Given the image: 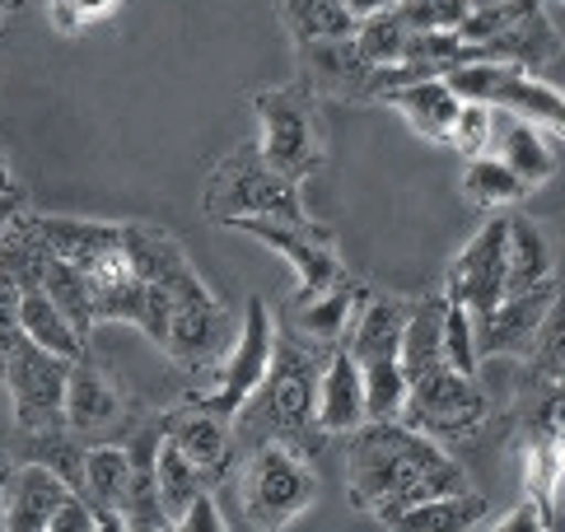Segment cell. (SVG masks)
Instances as JSON below:
<instances>
[{
	"mask_svg": "<svg viewBox=\"0 0 565 532\" xmlns=\"http://www.w3.org/2000/svg\"><path fill=\"white\" fill-rule=\"evenodd\" d=\"M127 248L140 272V332L183 370H211L230 341V313L196 276L188 248L164 224L122 220Z\"/></svg>",
	"mask_w": 565,
	"mask_h": 532,
	"instance_id": "obj_1",
	"label": "cell"
},
{
	"mask_svg": "<svg viewBox=\"0 0 565 532\" xmlns=\"http://www.w3.org/2000/svg\"><path fill=\"white\" fill-rule=\"evenodd\" d=\"M462 490L458 458L402 421H365L347 435V500L374 523H393L416 500Z\"/></svg>",
	"mask_w": 565,
	"mask_h": 532,
	"instance_id": "obj_2",
	"label": "cell"
},
{
	"mask_svg": "<svg viewBox=\"0 0 565 532\" xmlns=\"http://www.w3.org/2000/svg\"><path fill=\"white\" fill-rule=\"evenodd\" d=\"M328 351L299 341L295 332H276V351L262 383L253 387V397L234 412V448L248 444H290L299 454L322 444L318 421H313V383H318V364Z\"/></svg>",
	"mask_w": 565,
	"mask_h": 532,
	"instance_id": "obj_3",
	"label": "cell"
},
{
	"mask_svg": "<svg viewBox=\"0 0 565 532\" xmlns=\"http://www.w3.org/2000/svg\"><path fill=\"white\" fill-rule=\"evenodd\" d=\"M238 514L257 532H280L299 523L318 500V472L309 454L290 444H248L238 448Z\"/></svg>",
	"mask_w": 565,
	"mask_h": 532,
	"instance_id": "obj_4",
	"label": "cell"
},
{
	"mask_svg": "<svg viewBox=\"0 0 565 532\" xmlns=\"http://www.w3.org/2000/svg\"><path fill=\"white\" fill-rule=\"evenodd\" d=\"M257 113V155L271 163L276 173H286L295 182L313 178L328 163V127H322V98L305 89L299 79L290 85H271L253 94Z\"/></svg>",
	"mask_w": 565,
	"mask_h": 532,
	"instance_id": "obj_5",
	"label": "cell"
},
{
	"mask_svg": "<svg viewBox=\"0 0 565 532\" xmlns=\"http://www.w3.org/2000/svg\"><path fill=\"white\" fill-rule=\"evenodd\" d=\"M0 528L6 532H104L79 490L52 467L14 458L0 472Z\"/></svg>",
	"mask_w": 565,
	"mask_h": 532,
	"instance_id": "obj_6",
	"label": "cell"
},
{
	"mask_svg": "<svg viewBox=\"0 0 565 532\" xmlns=\"http://www.w3.org/2000/svg\"><path fill=\"white\" fill-rule=\"evenodd\" d=\"M201 215L211 224H230L238 215H305V196L299 182L276 173L267 159L257 155V146H238L215 163V173L206 178L201 192Z\"/></svg>",
	"mask_w": 565,
	"mask_h": 532,
	"instance_id": "obj_7",
	"label": "cell"
},
{
	"mask_svg": "<svg viewBox=\"0 0 565 532\" xmlns=\"http://www.w3.org/2000/svg\"><path fill=\"white\" fill-rule=\"evenodd\" d=\"M397 421L420 429L435 444H454V439H472L491 421V402H487V387L477 383V374L439 364V370L407 383V402H402Z\"/></svg>",
	"mask_w": 565,
	"mask_h": 532,
	"instance_id": "obj_8",
	"label": "cell"
},
{
	"mask_svg": "<svg viewBox=\"0 0 565 532\" xmlns=\"http://www.w3.org/2000/svg\"><path fill=\"white\" fill-rule=\"evenodd\" d=\"M66 355H52L33 345L24 332L0 345V387L14 406V435H43V429H66L62 393H66Z\"/></svg>",
	"mask_w": 565,
	"mask_h": 532,
	"instance_id": "obj_9",
	"label": "cell"
},
{
	"mask_svg": "<svg viewBox=\"0 0 565 532\" xmlns=\"http://www.w3.org/2000/svg\"><path fill=\"white\" fill-rule=\"evenodd\" d=\"M444 85L458 98H472V104L533 117L547 131H561L565 121V98L556 79H542L537 71H523L514 61H462V66L444 71Z\"/></svg>",
	"mask_w": 565,
	"mask_h": 532,
	"instance_id": "obj_10",
	"label": "cell"
},
{
	"mask_svg": "<svg viewBox=\"0 0 565 532\" xmlns=\"http://www.w3.org/2000/svg\"><path fill=\"white\" fill-rule=\"evenodd\" d=\"M225 230H238L257 243H267L295 266V299L318 295L322 285H332L347 262L337 253V230L332 224H318L309 211L305 215H238Z\"/></svg>",
	"mask_w": 565,
	"mask_h": 532,
	"instance_id": "obj_11",
	"label": "cell"
},
{
	"mask_svg": "<svg viewBox=\"0 0 565 532\" xmlns=\"http://www.w3.org/2000/svg\"><path fill=\"white\" fill-rule=\"evenodd\" d=\"M276 332L280 327L271 318V304L262 295H253L248 309H244V327H238V341L220 351V360L206 370V383L188 397H196L201 406H211V412L234 421V412L253 397V387L262 383V374H267L271 351H276Z\"/></svg>",
	"mask_w": 565,
	"mask_h": 532,
	"instance_id": "obj_12",
	"label": "cell"
},
{
	"mask_svg": "<svg viewBox=\"0 0 565 532\" xmlns=\"http://www.w3.org/2000/svg\"><path fill=\"white\" fill-rule=\"evenodd\" d=\"M75 272L85 276L94 322H131V327L140 322V272L131 262L122 220L113 224V234L85 262H75Z\"/></svg>",
	"mask_w": 565,
	"mask_h": 532,
	"instance_id": "obj_13",
	"label": "cell"
},
{
	"mask_svg": "<svg viewBox=\"0 0 565 532\" xmlns=\"http://www.w3.org/2000/svg\"><path fill=\"white\" fill-rule=\"evenodd\" d=\"M62 416L66 429L79 439H117V429H127L136 406L89 355H75L66 370V393H62Z\"/></svg>",
	"mask_w": 565,
	"mask_h": 532,
	"instance_id": "obj_14",
	"label": "cell"
},
{
	"mask_svg": "<svg viewBox=\"0 0 565 532\" xmlns=\"http://www.w3.org/2000/svg\"><path fill=\"white\" fill-rule=\"evenodd\" d=\"M504 295V215L495 211L481 230L468 238V248H462L449 266V276H444V299H454L468 309L472 327L495 309V299Z\"/></svg>",
	"mask_w": 565,
	"mask_h": 532,
	"instance_id": "obj_15",
	"label": "cell"
},
{
	"mask_svg": "<svg viewBox=\"0 0 565 532\" xmlns=\"http://www.w3.org/2000/svg\"><path fill=\"white\" fill-rule=\"evenodd\" d=\"M299 85L313 89L318 98H337V104H374V66L355 47V33L347 38H318V43H295Z\"/></svg>",
	"mask_w": 565,
	"mask_h": 532,
	"instance_id": "obj_16",
	"label": "cell"
},
{
	"mask_svg": "<svg viewBox=\"0 0 565 532\" xmlns=\"http://www.w3.org/2000/svg\"><path fill=\"white\" fill-rule=\"evenodd\" d=\"M159 425H164V439L183 454L188 462H196L201 472H206L215 486L234 472V421L211 412V406H201L196 397H183L178 406H164L159 412Z\"/></svg>",
	"mask_w": 565,
	"mask_h": 532,
	"instance_id": "obj_17",
	"label": "cell"
},
{
	"mask_svg": "<svg viewBox=\"0 0 565 532\" xmlns=\"http://www.w3.org/2000/svg\"><path fill=\"white\" fill-rule=\"evenodd\" d=\"M561 304V285L556 276L529 285V290H514V295H500L495 309L481 318L472 332H477V355L491 360V355H523L537 337L542 318Z\"/></svg>",
	"mask_w": 565,
	"mask_h": 532,
	"instance_id": "obj_18",
	"label": "cell"
},
{
	"mask_svg": "<svg viewBox=\"0 0 565 532\" xmlns=\"http://www.w3.org/2000/svg\"><path fill=\"white\" fill-rule=\"evenodd\" d=\"M556 140H561V131L537 127L533 117H519V113H510V108H491L487 155H495L514 178L529 182V192L542 188V182L556 173V163H561Z\"/></svg>",
	"mask_w": 565,
	"mask_h": 532,
	"instance_id": "obj_19",
	"label": "cell"
},
{
	"mask_svg": "<svg viewBox=\"0 0 565 532\" xmlns=\"http://www.w3.org/2000/svg\"><path fill=\"white\" fill-rule=\"evenodd\" d=\"M365 295H370V285H360L355 276L341 272L332 285H322L318 295L295 299L286 322L299 341L318 345V351H332V345H341L351 337V322L360 313V304H365Z\"/></svg>",
	"mask_w": 565,
	"mask_h": 532,
	"instance_id": "obj_20",
	"label": "cell"
},
{
	"mask_svg": "<svg viewBox=\"0 0 565 532\" xmlns=\"http://www.w3.org/2000/svg\"><path fill=\"white\" fill-rule=\"evenodd\" d=\"M313 421L322 439L351 435L355 425H365V383H360V364L351 360L347 345H332L318 364L313 383Z\"/></svg>",
	"mask_w": 565,
	"mask_h": 532,
	"instance_id": "obj_21",
	"label": "cell"
},
{
	"mask_svg": "<svg viewBox=\"0 0 565 532\" xmlns=\"http://www.w3.org/2000/svg\"><path fill=\"white\" fill-rule=\"evenodd\" d=\"M127 481H131V454L122 439H89L85 454H79V500H85L104 532H122L117 528V509H122L127 496Z\"/></svg>",
	"mask_w": 565,
	"mask_h": 532,
	"instance_id": "obj_22",
	"label": "cell"
},
{
	"mask_svg": "<svg viewBox=\"0 0 565 532\" xmlns=\"http://www.w3.org/2000/svg\"><path fill=\"white\" fill-rule=\"evenodd\" d=\"M379 104H388L393 113H402V121H407L420 140H439L444 146L449 121L458 113V94L444 85V75H426V79H407V85L388 89Z\"/></svg>",
	"mask_w": 565,
	"mask_h": 532,
	"instance_id": "obj_23",
	"label": "cell"
},
{
	"mask_svg": "<svg viewBox=\"0 0 565 532\" xmlns=\"http://www.w3.org/2000/svg\"><path fill=\"white\" fill-rule=\"evenodd\" d=\"M407 309L412 299L402 295H365V304H360V313L351 322V337L341 341L351 351L355 364L365 360H383V355H397V341H402V322H407Z\"/></svg>",
	"mask_w": 565,
	"mask_h": 532,
	"instance_id": "obj_24",
	"label": "cell"
},
{
	"mask_svg": "<svg viewBox=\"0 0 565 532\" xmlns=\"http://www.w3.org/2000/svg\"><path fill=\"white\" fill-rule=\"evenodd\" d=\"M397 364L407 383L444 364V290L412 299L407 322H402V341H397Z\"/></svg>",
	"mask_w": 565,
	"mask_h": 532,
	"instance_id": "obj_25",
	"label": "cell"
},
{
	"mask_svg": "<svg viewBox=\"0 0 565 532\" xmlns=\"http://www.w3.org/2000/svg\"><path fill=\"white\" fill-rule=\"evenodd\" d=\"M487 514H491L487 496L462 486V490H444V496H430V500H416L412 509H402L388 528H397V532H472V528H487Z\"/></svg>",
	"mask_w": 565,
	"mask_h": 532,
	"instance_id": "obj_26",
	"label": "cell"
},
{
	"mask_svg": "<svg viewBox=\"0 0 565 532\" xmlns=\"http://www.w3.org/2000/svg\"><path fill=\"white\" fill-rule=\"evenodd\" d=\"M556 276L552 243L533 215H504V295L529 290V285Z\"/></svg>",
	"mask_w": 565,
	"mask_h": 532,
	"instance_id": "obj_27",
	"label": "cell"
},
{
	"mask_svg": "<svg viewBox=\"0 0 565 532\" xmlns=\"http://www.w3.org/2000/svg\"><path fill=\"white\" fill-rule=\"evenodd\" d=\"M14 285H19V327H24V337L33 345H43V351H52V355H66V360L85 355L89 341H79V332L62 318V309L43 295V285L19 280V276H14Z\"/></svg>",
	"mask_w": 565,
	"mask_h": 532,
	"instance_id": "obj_28",
	"label": "cell"
},
{
	"mask_svg": "<svg viewBox=\"0 0 565 532\" xmlns=\"http://www.w3.org/2000/svg\"><path fill=\"white\" fill-rule=\"evenodd\" d=\"M561 486H565L561 435H523V496L542 509L547 532L561 523Z\"/></svg>",
	"mask_w": 565,
	"mask_h": 532,
	"instance_id": "obj_29",
	"label": "cell"
},
{
	"mask_svg": "<svg viewBox=\"0 0 565 532\" xmlns=\"http://www.w3.org/2000/svg\"><path fill=\"white\" fill-rule=\"evenodd\" d=\"M154 490H159V504H164V519L173 528V519L188 509V500H196L201 490H215V481L201 472L196 462H188L178 448L159 435V448H154Z\"/></svg>",
	"mask_w": 565,
	"mask_h": 532,
	"instance_id": "obj_30",
	"label": "cell"
},
{
	"mask_svg": "<svg viewBox=\"0 0 565 532\" xmlns=\"http://www.w3.org/2000/svg\"><path fill=\"white\" fill-rule=\"evenodd\" d=\"M462 196L477 211H510L529 196V182L514 178L495 155H472L468 169H462Z\"/></svg>",
	"mask_w": 565,
	"mask_h": 532,
	"instance_id": "obj_31",
	"label": "cell"
},
{
	"mask_svg": "<svg viewBox=\"0 0 565 532\" xmlns=\"http://www.w3.org/2000/svg\"><path fill=\"white\" fill-rule=\"evenodd\" d=\"M280 24L290 29L295 43H318V38H347L355 33V19L341 0H276Z\"/></svg>",
	"mask_w": 565,
	"mask_h": 532,
	"instance_id": "obj_32",
	"label": "cell"
},
{
	"mask_svg": "<svg viewBox=\"0 0 565 532\" xmlns=\"http://www.w3.org/2000/svg\"><path fill=\"white\" fill-rule=\"evenodd\" d=\"M412 33L416 29L393 6V10L374 14V19H360V24H355V47H360V56H365L370 66H397V61L407 56Z\"/></svg>",
	"mask_w": 565,
	"mask_h": 532,
	"instance_id": "obj_33",
	"label": "cell"
},
{
	"mask_svg": "<svg viewBox=\"0 0 565 532\" xmlns=\"http://www.w3.org/2000/svg\"><path fill=\"white\" fill-rule=\"evenodd\" d=\"M360 383H365V421H397L402 402H407V374H402L397 355L365 360L360 364Z\"/></svg>",
	"mask_w": 565,
	"mask_h": 532,
	"instance_id": "obj_34",
	"label": "cell"
},
{
	"mask_svg": "<svg viewBox=\"0 0 565 532\" xmlns=\"http://www.w3.org/2000/svg\"><path fill=\"white\" fill-rule=\"evenodd\" d=\"M444 364H454V370H462V374H477V364H481L472 318L454 299H444Z\"/></svg>",
	"mask_w": 565,
	"mask_h": 532,
	"instance_id": "obj_35",
	"label": "cell"
},
{
	"mask_svg": "<svg viewBox=\"0 0 565 532\" xmlns=\"http://www.w3.org/2000/svg\"><path fill=\"white\" fill-rule=\"evenodd\" d=\"M487 140H491V108L472 104V98H458V113L449 121L444 146H454L462 159H472V155H487Z\"/></svg>",
	"mask_w": 565,
	"mask_h": 532,
	"instance_id": "obj_36",
	"label": "cell"
},
{
	"mask_svg": "<svg viewBox=\"0 0 565 532\" xmlns=\"http://www.w3.org/2000/svg\"><path fill=\"white\" fill-rule=\"evenodd\" d=\"M561 337H565V322H561V304H556V309L542 318L533 345L523 351V360H529L533 379H542V383H561Z\"/></svg>",
	"mask_w": 565,
	"mask_h": 532,
	"instance_id": "obj_37",
	"label": "cell"
},
{
	"mask_svg": "<svg viewBox=\"0 0 565 532\" xmlns=\"http://www.w3.org/2000/svg\"><path fill=\"white\" fill-rule=\"evenodd\" d=\"M122 0H47V24L56 33H85L89 24H104V19L117 14Z\"/></svg>",
	"mask_w": 565,
	"mask_h": 532,
	"instance_id": "obj_38",
	"label": "cell"
},
{
	"mask_svg": "<svg viewBox=\"0 0 565 532\" xmlns=\"http://www.w3.org/2000/svg\"><path fill=\"white\" fill-rule=\"evenodd\" d=\"M397 14L412 29H454L468 14V0H397Z\"/></svg>",
	"mask_w": 565,
	"mask_h": 532,
	"instance_id": "obj_39",
	"label": "cell"
},
{
	"mask_svg": "<svg viewBox=\"0 0 565 532\" xmlns=\"http://www.w3.org/2000/svg\"><path fill=\"white\" fill-rule=\"evenodd\" d=\"M178 532H225L230 523L220 519V504H215V490H201L196 500H188V509L173 519Z\"/></svg>",
	"mask_w": 565,
	"mask_h": 532,
	"instance_id": "obj_40",
	"label": "cell"
},
{
	"mask_svg": "<svg viewBox=\"0 0 565 532\" xmlns=\"http://www.w3.org/2000/svg\"><path fill=\"white\" fill-rule=\"evenodd\" d=\"M487 523H491V519H487ZM491 528H495V532H547V523H542V509H537L529 496L519 500V509H514L510 519H495Z\"/></svg>",
	"mask_w": 565,
	"mask_h": 532,
	"instance_id": "obj_41",
	"label": "cell"
},
{
	"mask_svg": "<svg viewBox=\"0 0 565 532\" xmlns=\"http://www.w3.org/2000/svg\"><path fill=\"white\" fill-rule=\"evenodd\" d=\"M341 6H347V14L360 24V19H374V14H383V10H393L397 0H341Z\"/></svg>",
	"mask_w": 565,
	"mask_h": 532,
	"instance_id": "obj_42",
	"label": "cell"
},
{
	"mask_svg": "<svg viewBox=\"0 0 565 532\" xmlns=\"http://www.w3.org/2000/svg\"><path fill=\"white\" fill-rule=\"evenodd\" d=\"M19 206H29V201H24V192H19V188L0 192V234H6V224H10V215H14Z\"/></svg>",
	"mask_w": 565,
	"mask_h": 532,
	"instance_id": "obj_43",
	"label": "cell"
},
{
	"mask_svg": "<svg viewBox=\"0 0 565 532\" xmlns=\"http://www.w3.org/2000/svg\"><path fill=\"white\" fill-rule=\"evenodd\" d=\"M14 188V173H10V159H6V150H0V192H10Z\"/></svg>",
	"mask_w": 565,
	"mask_h": 532,
	"instance_id": "obj_44",
	"label": "cell"
},
{
	"mask_svg": "<svg viewBox=\"0 0 565 532\" xmlns=\"http://www.w3.org/2000/svg\"><path fill=\"white\" fill-rule=\"evenodd\" d=\"M561 6H565V0H542V10H547V14L556 19V24H561Z\"/></svg>",
	"mask_w": 565,
	"mask_h": 532,
	"instance_id": "obj_45",
	"label": "cell"
},
{
	"mask_svg": "<svg viewBox=\"0 0 565 532\" xmlns=\"http://www.w3.org/2000/svg\"><path fill=\"white\" fill-rule=\"evenodd\" d=\"M481 6H500V0H468V10H481Z\"/></svg>",
	"mask_w": 565,
	"mask_h": 532,
	"instance_id": "obj_46",
	"label": "cell"
}]
</instances>
